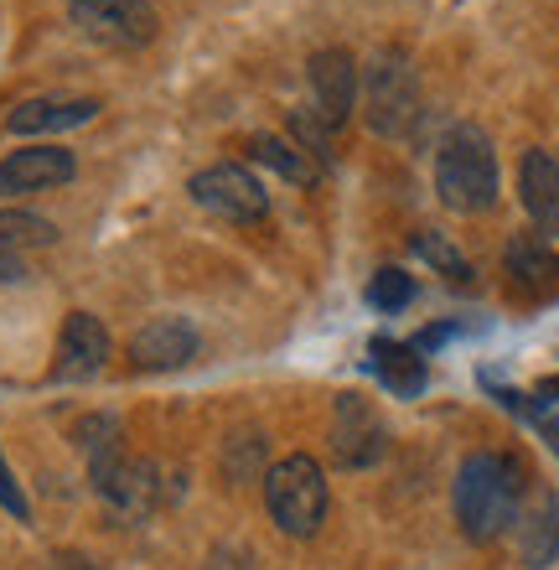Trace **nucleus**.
I'll use <instances>...</instances> for the list:
<instances>
[{
    "label": "nucleus",
    "instance_id": "obj_1",
    "mask_svg": "<svg viewBox=\"0 0 559 570\" xmlns=\"http://www.w3.org/2000/svg\"><path fill=\"white\" fill-rule=\"evenodd\" d=\"M523 462L508 451H471L456 472V524L471 544H492L518 524L523 509Z\"/></svg>",
    "mask_w": 559,
    "mask_h": 570
},
{
    "label": "nucleus",
    "instance_id": "obj_2",
    "mask_svg": "<svg viewBox=\"0 0 559 570\" xmlns=\"http://www.w3.org/2000/svg\"><path fill=\"white\" fill-rule=\"evenodd\" d=\"M436 193L451 213H487L498 203V150L477 125H456L436 150Z\"/></svg>",
    "mask_w": 559,
    "mask_h": 570
},
{
    "label": "nucleus",
    "instance_id": "obj_3",
    "mask_svg": "<svg viewBox=\"0 0 559 570\" xmlns=\"http://www.w3.org/2000/svg\"><path fill=\"white\" fill-rule=\"evenodd\" d=\"M264 509L280 524V534L290 540H306L317 534L321 519H327V472L317 466V456H286L264 472Z\"/></svg>",
    "mask_w": 559,
    "mask_h": 570
},
{
    "label": "nucleus",
    "instance_id": "obj_4",
    "mask_svg": "<svg viewBox=\"0 0 559 570\" xmlns=\"http://www.w3.org/2000/svg\"><path fill=\"white\" fill-rule=\"evenodd\" d=\"M363 120L373 125L383 140L415 136V120H420V78H415V68H409L399 52H383V58L368 68Z\"/></svg>",
    "mask_w": 559,
    "mask_h": 570
},
{
    "label": "nucleus",
    "instance_id": "obj_5",
    "mask_svg": "<svg viewBox=\"0 0 559 570\" xmlns=\"http://www.w3.org/2000/svg\"><path fill=\"white\" fill-rule=\"evenodd\" d=\"M89 478H93V493L104 498L114 513H124V519H146V513L161 503V472H156V462L130 456L120 441L104 451H93Z\"/></svg>",
    "mask_w": 559,
    "mask_h": 570
},
{
    "label": "nucleus",
    "instance_id": "obj_6",
    "mask_svg": "<svg viewBox=\"0 0 559 570\" xmlns=\"http://www.w3.org/2000/svg\"><path fill=\"white\" fill-rule=\"evenodd\" d=\"M187 193H192L197 208H208L212 218H228V224H259L270 213V193L254 181V171H243L233 161H218L208 171H197Z\"/></svg>",
    "mask_w": 559,
    "mask_h": 570
},
{
    "label": "nucleus",
    "instance_id": "obj_7",
    "mask_svg": "<svg viewBox=\"0 0 559 570\" xmlns=\"http://www.w3.org/2000/svg\"><path fill=\"white\" fill-rule=\"evenodd\" d=\"M68 21L99 47H146L161 27L146 0H68Z\"/></svg>",
    "mask_w": 559,
    "mask_h": 570
},
{
    "label": "nucleus",
    "instance_id": "obj_8",
    "mask_svg": "<svg viewBox=\"0 0 559 570\" xmlns=\"http://www.w3.org/2000/svg\"><path fill=\"white\" fill-rule=\"evenodd\" d=\"M332 456L348 472H363V466L383 462L389 456V425L368 405L363 394H337L332 410Z\"/></svg>",
    "mask_w": 559,
    "mask_h": 570
},
{
    "label": "nucleus",
    "instance_id": "obj_9",
    "mask_svg": "<svg viewBox=\"0 0 559 570\" xmlns=\"http://www.w3.org/2000/svg\"><path fill=\"white\" fill-rule=\"evenodd\" d=\"M104 363H109V327L93 312H73L58 332V363H52V374L62 384H83Z\"/></svg>",
    "mask_w": 559,
    "mask_h": 570
},
{
    "label": "nucleus",
    "instance_id": "obj_10",
    "mask_svg": "<svg viewBox=\"0 0 559 570\" xmlns=\"http://www.w3.org/2000/svg\"><path fill=\"white\" fill-rule=\"evenodd\" d=\"M197 358V327L182 316H156L130 337V363L140 374H167Z\"/></svg>",
    "mask_w": 559,
    "mask_h": 570
},
{
    "label": "nucleus",
    "instance_id": "obj_11",
    "mask_svg": "<svg viewBox=\"0 0 559 570\" xmlns=\"http://www.w3.org/2000/svg\"><path fill=\"white\" fill-rule=\"evenodd\" d=\"M73 171H78L73 150H58V146L11 150V156L0 161V197L47 193V187H62V181H73Z\"/></svg>",
    "mask_w": 559,
    "mask_h": 570
},
{
    "label": "nucleus",
    "instance_id": "obj_12",
    "mask_svg": "<svg viewBox=\"0 0 559 570\" xmlns=\"http://www.w3.org/2000/svg\"><path fill=\"white\" fill-rule=\"evenodd\" d=\"M306 78H311V94H317V115L327 125H348L352 99H358V62L342 52V47H327L306 62Z\"/></svg>",
    "mask_w": 559,
    "mask_h": 570
},
{
    "label": "nucleus",
    "instance_id": "obj_13",
    "mask_svg": "<svg viewBox=\"0 0 559 570\" xmlns=\"http://www.w3.org/2000/svg\"><path fill=\"white\" fill-rule=\"evenodd\" d=\"M518 197L545 239H559V161L549 150H523L518 161Z\"/></svg>",
    "mask_w": 559,
    "mask_h": 570
},
{
    "label": "nucleus",
    "instance_id": "obj_14",
    "mask_svg": "<svg viewBox=\"0 0 559 570\" xmlns=\"http://www.w3.org/2000/svg\"><path fill=\"white\" fill-rule=\"evenodd\" d=\"M502 265H508V275H513L523 291H533V296H545V291L559 285V255L545 234H513L508 249H502Z\"/></svg>",
    "mask_w": 559,
    "mask_h": 570
},
{
    "label": "nucleus",
    "instance_id": "obj_15",
    "mask_svg": "<svg viewBox=\"0 0 559 570\" xmlns=\"http://www.w3.org/2000/svg\"><path fill=\"white\" fill-rule=\"evenodd\" d=\"M373 374H378V384L389 394H399V400H420L425 394V384H430V374H425V358L415 353L409 343H393V337H373Z\"/></svg>",
    "mask_w": 559,
    "mask_h": 570
},
{
    "label": "nucleus",
    "instance_id": "obj_16",
    "mask_svg": "<svg viewBox=\"0 0 559 570\" xmlns=\"http://www.w3.org/2000/svg\"><path fill=\"white\" fill-rule=\"evenodd\" d=\"M99 115V99H27L11 109V130L16 136H47V130H73L89 125Z\"/></svg>",
    "mask_w": 559,
    "mask_h": 570
},
{
    "label": "nucleus",
    "instance_id": "obj_17",
    "mask_svg": "<svg viewBox=\"0 0 559 570\" xmlns=\"http://www.w3.org/2000/svg\"><path fill=\"white\" fill-rule=\"evenodd\" d=\"M518 556L529 570H545L559 560V498H539V509L523 519V540H518Z\"/></svg>",
    "mask_w": 559,
    "mask_h": 570
},
{
    "label": "nucleus",
    "instance_id": "obj_18",
    "mask_svg": "<svg viewBox=\"0 0 559 570\" xmlns=\"http://www.w3.org/2000/svg\"><path fill=\"white\" fill-rule=\"evenodd\" d=\"M47 244H58V224L42 218V213H27V208H0V249H47Z\"/></svg>",
    "mask_w": 559,
    "mask_h": 570
},
{
    "label": "nucleus",
    "instance_id": "obj_19",
    "mask_svg": "<svg viewBox=\"0 0 559 570\" xmlns=\"http://www.w3.org/2000/svg\"><path fill=\"white\" fill-rule=\"evenodd\" d=\"M249 156H254L259 166H270V171H280L286 181H317V166L306 161L301 150L290 146V140H280V136H254L249 140Z\"/></svg>",
    "mask_w": 559,
    "mask_h": 570
},
{
    "label": "nucleus",
    "instance_id": "obj_20",
    "mask_svg": "<svg viewBox=\"0 0 559 570\" xmlns=\"http://www.w3.org/2000/svg\"><path fill=\"white\" fill-rule=\"evenodd\" d=\"M415 255H420L425 265H436L440 275H451L456 285H467V281H471L467 255H461V249H456V244L446 239V234H436V228H420V234H415Z\"/></svg>",
    "mask_w": 559,
    "mask_h": 570
},
{
    "label": "nucleus",
    "instance_id": "obj_21",
    "mask_svg": "<svg viewBox=\"0 0 559 570\" xmlns=\"http://www.w3.org/2000/svg\"><path fill=\"white\" fill-rule=\"evenodd\" d=\"M368 301H373L378 312H399V306L415 301V281H409L405 271H378L373 281H368Z\"/></svg>",
    "mask_w": 559,
    "mask_h": 570
},
{
    "label": "nucleus",
    "instance_id": "obj_22",
    "mask_svg": "<svg viewBox=\"0 0 559 570\" xmlns=\"http://www.w3.org/2000/svg\"><path fill=\"white\" fill-rule=\"evenodd\" d=\"M290 130L301 136V146L311 150V156H317V150H321V156H332V140H327V136H332V125L321 120V115H306V109H296V115H290Z\"/></svg>",
    "mask_w": 559,
    "mask_h": 570
},
{
    "label": "nucleus",
    "instance_id": "obj_23",
    "mask_svg": "<svg viewBox=\"0 0 559 570\" xmlns=\"http://www.w3.org/2000/svg\"><path fill=\"white\" fill-rule=\"evenodd\" d=\"M228 446H239V456H233V451H228V456H223V462H228V478H233V482H243V478H249V472H254V462H259V456H264V441H259V435L249 431V435H228Z\"/></svg>",
    "mask_w": 559,
    "mask_h": 570
},
{
    "label": "nucleus",
    "instance_id": "obj_24",
    "mask_svg": "<svg viewBox=\"0 0 559 570\" xmlns=\"http://www.w3.org/2000/svg\"><path fill=\"white\" fill-rule=\"evenodd\" d=\"M0 509L11 513V519H31V503H27V493H21L16 472L6 466V456H0Z\"/></svg>",
    "mask_w": 559,
    "mask_h": 570
},
{
    "label": "nucleus",
    "instance_id": "obj_25",
    "mask_svg": "<svg viewBox=\"0 0 559 570\" xmlns=\"http://www.w3.org/2000/svg\"><path fill=\"white\" fill-rule=\"evenodd\" d=\"M42 570H109V566H99V560L83 556V550H52Z\"/></svg>",
    "mask_w": 559,
    "mask_h": 570
},
{
    "label": "nucleus",
    "instance_id": "obj_26",
    "mask_svg": "<svg viewBox=\"0 0 559 570\" xmlns=\"http://www.w3.org/2000/svg\"><path fill=\"white\" fill-rule=\"evenodd\" d=\"M11 281H27V265H21V255L0 249V285H11Z\"/></svg>",
    "mask_w": 559,
    "mask_h": 570
}]
</instances>
